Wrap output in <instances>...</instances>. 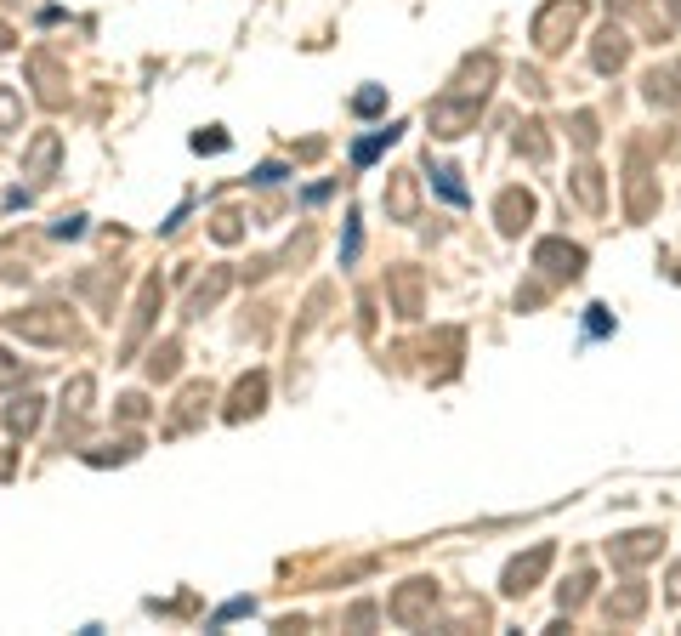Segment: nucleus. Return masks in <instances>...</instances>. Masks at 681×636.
<instances>
[{"label": "nucleus", "mask_w": 681, "mask_h": 636, "mask_svg": "<svg viewBox=\"0 0 681 636\" xmlns=\"http://www.w3.org/2000/svg\"><path fill=\"white\" fill-rule=\"evenodd\" d=\"M91 392H97V387H91V375H74L69 392H63V415H74V421H80V415L91 409Z\"/></svg>", "instance_id": "nucleus-17"}, {"label": "nucleus", "mask_w": 681, "mask_h": 636, "mask_svg": "<svg viewBox=\"0 0 681 636\" xmlns=\"http://www.w3.org/2000/svg\"><path fill=\"white\" fill-rule=\"evenodd\" d=\"M647 591H625V597H608V619H636L642 614Z\"/></svg>", "instance_id": "nucleus-22"}, {"label": "nucleus", "mask_w": 681, "mask_h": 636, "mask_svg": "<svg viewBox=\"0 0 681 636\" xmlns=\"http://www.w3.org/2000/svg\"><path fill=\"white\" fill-rule=\"evenodd\" d=\"M574 194L585 199L591 211H602V177H596L591 165H585V171H574Z\"/></svg>", "instance_id": "nucleus-21"}, {"label": "nucleus", "mask_w": 681, "mask_h": 636, "mask_svg": "<svg viewBox=\"0 0 681 636\" xmlns=\"http://www.w3.org/2000/svg\"><path fill=\"white\" fill-rule=\"evenodd\" d=\"M381 103H386V91H381V86H369V91H358V97H352V108H358V114H375Z\"/></svg>", "instance_id": "nucleus-26"}, {"label": "nucleus", "mask_w": 681, "mask_h": 636, "mask_svg": "<svg viewBox=\"0 0 681 636\" xmlns=\"http://www.w3.org/2000/svg\"><path fill=\"white\" fill-rule=\"evenodd\" d=\"M227 284H233V279H227V267H216V273H210V284H199V290H193V313H205V307H216Z\"/></svg>", "instance_id": "nucleus-19"}, {"label": "nucleus", "mask_w": 681, "mask_h": 636, "mask_svg": "<svg viewBox=\"0 0 681 636\" xmlns=\"http://www.w3.org/2000/svg\"><path fill=\"white\" fill-rule=\"evenodd\" d=\"M670 591H676V597H681V580H676V585H670Z\"/></svg>", "instance_id": "nucleus-31"}, {"label": "nucleus", "mask_w": 681, "mask_h": 636, "mask_svg": "<svg viewBox=\"0 0 681 636\" xmlns=\"http://www.w3.org/2000/svg\"><path fill=\"white\" fill-rule=\"evenodd\" d=\"M608 557L619 568H636V563H647V557H659V534H625L619 546H608Z\"/></svg>", "instance_id": "nucleus-9"}, {"label": "nucleus", "mask_w": 681, "mask_h": 636, "mask_svg": "<svg viewBox=\"0 0 681 636\" xmlns=\"http://www.w3.org/2000/svg\"><path fill=\"white\" fill-rule=\"evenodd\" d=\"M205 404H210V387H205V381H193V387L182 392V404H176V415L165 421V438H176V432H188V426H193V415H199Z\"/></svg>", "instance_id": "nucleus-10"}, {"label": "nucleus", "mask_w": 681, "mask_h": 636, "mask_svg": "<svg viewBox=\"0 0 681 636\" xmlns=\"http://www.w3.org/2000/svg\"><path fill=\"white\" fill-rule=\"evenodd\" d=\"M239 216H216V239H222V245H233V239H239Z\"/></svg>", "instance_id": "nucleus-28"}, {"label": "nucleus", "mask_w": 681, "mask_h": 636, "mask_svg": "<svg viewBox=\"0 0 681 636\" xmlns=\"http://www.w3.org/2000/svg\"><path fill=\"white\" fill-rule=\"evenodd\" d=\"M18 114H23L18 91H6V86H0V131H12V125H18Z\"/></svg>", "instance_id": "nucleus-23"}, {"label": "nucleus", "mask_w": 681, "mask_h": 636, "mask_svg": "<svg viewBox=\"0 0 681 636\" xmlns=\"http://www.w3.org/2000/svg\"><path fill=\"white\" fill-rule=\"evenodd\" d=\"M35 426H40V398L35 392H29V398H12V409H6V432H12V438H29Z\"/></svg>", "instance_id": "nucleus-11"}, {"label": "nucleus", "mask_w": 681, "mask_h": 636, "mask_svg": "<svg viewBox=\"0 0 681 636\" xmlns=\"http://www.w3.org/2000/svg\"><path fill=\"white\" fill-rule=\"evenodd\" d=\"M6 330L35 341V347H69L74 318H69V307H18V313H6Z\"/></svg>", "instance_id": "nucleus-1"}, {"label": "nucleus", "mask_w": 681, "mask_h": 636, "mask_svg": "<svg viewBox=\"0 0 681 636\" xmlns=\"http://www.w3.org/2000/svg\"><path fill=\"white\" fill-rule=\"evenodd\" d=\"M432 602H437L432 580H409L398 597H392V619H398V625H426V619H432Z\"/></svg>", "instance_id": "nucleus-5"}, {"label": "nucleus", "mask_w": 681, "mask_h": 636, "mask_svg": "<svg viewBox=\"0 0 681 636\" xmlns=\"http://www.w3.org/2000/svg\"><path fill=\"white\" fill-rule=\"evenodd\" d=\"M23 375H29V370H23V358H12V353H0V387H18Z\"/></svg>", "instance_id": "nucleus-24"}, {"label": "nucleus", "mask_w": 681, "mask_h": 636, "mask_svg": "<svg viewBox=\"0 0 681 636\" xmlns=\"http://www.w3.org/2000/svg\"><path fill=\"white\" fill-rule=\"evenodd\" d=\"M262 404H267V375L256 370V375H245V381L233 387V404H227V421H245V415H262Z\"/></svg>", "instance_id": "nucleus-8"}, {"label": "nucleus", "mask_w": 681, "mask_h": 636, "mask_svg": "<svg viewBox=\"0 0 681 636\" xmlns=\"http://www.w3.org/2000/svg\"><path fill=\"white\" fill-rule=\"evenodd\" d=\"M120 415H125V421H142V415H148V404H142V398H120Z\"/></svg>", "instance_id": "nucleus-29"}, {"label": "nucleus", "mask_w": 681, "mask_h": 636, "mask_svg": "<svg viewBox=\"0 0 681 636\" xmlns=\"http://www.w3.org/2000/svg\"><path fill=\"white\" fill-rule=\"evenodd\" d=\"M477 108H483L477 91H443V97H432L426 120H432L437 137H466V131L477 125Z\"/></svg>", "instance_id": "nucleus-2"}, {"label": "nucleus", "mask_w": 681, "mask_h": 636, "mask_svg": "<svg viewBox=\"0 0 681 636\" xmlns=\"http://www.w3.org/2000/svg\"><path fill=\"white\" fill-rule=\"evenodd\" d=\"M6 46H18V35H12V29H6V23H0V52H6Z\"/></svg>", "instance_id": "nucleus-30"}, {"label": "nucleus", "mask_w": 681, "mask_h": 636, "mask_svg": "<svg viewBox=\"0 0 681 636\" xmlns=\"http://www.w3.org/2000/svg\"><path fill=\"white\" fill-rule=\"evenodd\" d=\"M386 205H392V216H398V222H415V177H409V171H403V177H392Z\"/></svg>", "instance_id": "nucleus-15"}, {"label": "nucleus", "mask_w": 681, "mask_h": 636, "mask_svg": "<svg viewBox=\"0 0 681 636\" xmlns=\"http://www.w3.org/2000/svg\"><path fill=\"white\" fill-rule=\"evenodd\" d=\"M517 148H523L528 159H551V137H545V125L540 120L517 125Z\"/></svg>", "instance_id": "nucleus-16"}, {"label": "nucleus", "mask_w": 681, "mask_h": 636, "mask_svg": "<svg viewBox=\"0 0 681 636\" xmlns=\"http://www.w3.org/2000/svg\"><path fill=\"white\" fill-rule=\"evenodd\" d=\"M528 216H534V199H528L523 188H506V194H500V228L517 233V228L528 222Z\"/></svg>", "instance_id": "nucleus-13"}, {"label": "nucleus", "mask_w": 681, "mask_h": 636, "mask_svg": "<svg viewBox=\"0 0 681 636\" xmlns=\"http://www.w3.org/2000/svg\"><path fill=\"white\" fill-rule=\"evenodd\" d=\"M551 557H557V546H534L528 557H517V563L506 568V597H523V591H534V585L545 580Z\"/></svg>", "instance_id": "nucleus-6"}, {"label": "nucleus", "mask_w": 681, "mask_h": 636, "mask_svg": "<svg viewBox=\"0 0 681 636\" xmlns=\"http://www.w3.org/2000/svg\"><path fill=\"white\" fill-rule=\"evenodd\" d=\"M57 159H63V137H57V131H40L35 137V148H29V165H23V177L35 182H52L57 177Z\"/></svg>", "instance_id": "nucleus-7"}, {"label": "nucleus", "mask_w": 681, "mask_h": 636, "mask_svg": "<svg viewBox=\"0 0 681 636\" xmlns=\"http://www.w3.org/2000/svg\"><path fill=\"white\" fill-rule=\"evenodd\" d=\"M534 267H545L551 279H579V273H585V250L562 245V239H540V245H534Z\"/></svg>", "instance_id": "nucleus-4"}, {"label": "nucleus", "mask_w": 681, "mask_h": 636, "mask_svg": "<svg viewBox=\"0 0 681 636\" xmlns=\"http://www.w3.org/2000/svg\"><path fill=\"white\" fill-rule=\"evenodd\" d=\"M625 52H630V40L619 35V29H602V35H596V69H602V74L619 69V63H625Z\"/></svg>", "instance_id": "nucleus-14"}, {"label": "nucleus", "mask_w": 681, "mask_h": 636, "mask_svg": "<svg viewBox=\"0 0 681 636\" xmlns=\"http://www.w3.org/2000/svg\"><path fill=\"white\" fill-rule=\"evenodd\" d=\"M222 148H227V137H222V131H216V125L193 137V154H222Z\"/></svg>", "instance_id": "nucleus-25"}, {"label": "nucleus", "mask_w": 681, "mask_h": 636, "mask_svg": "<svg viewBox=\"0 0 681 636\" xmlns=\"http://www.w3.org/2000/svg\"><path fill=\"white\" fill-rule=\"evenodd\" d=\"M585 18V0H545V12L534 18V40H540V52H562L568 35L579 29Z\"/></svg>", "instance_id": "nucleus-3"}, {"label": "nucleus", "mask_w": 681, "mask_h": 636, "mask_svg": "<svg viewBox=\"0 0 681 636\" xmlns=\"http://www.w3.org/2000/svg\"><path fill=\"white\" fill-rule=\"evenodd\" d=\"M398 131H403V125H386V131H375V137H364V142H358V148H352V159H358V165H369V159H375V154H381V148H386V142H398Z\"/></svg>", "instance_id": "nucleus-20"}, {"label": "nucleus", "mask_w": 681, "mask_h": 636, "mask_svg": "<svg viewBox=\"0 0 681 636\" xmlns=\"http://www.w3.org/2000/svg\"><path fill=\"white\" fill-rule=\"evenodd\" d=\"M176 364H182V347H176V341H165V347H154V358H148V375H154V381H171Z\"/></svg>", "instance_id": "nucleus-18"}, {"label": "nucleus", "mask_w": 681, "mask_h": 636, "mask_svg": "<svg viewBox=\"0 0 681 636\" xmlns=\"http://www.w3.org/2000/svg\"><path fill=\"white\" fill-rule=\"evenodd\" d=\"M647 97H653V103H664V108H670V103H681V57H676V63H670V69H653V74H647Z\"/></svg>", "instance_id": "nucleus-12"}, {"label": "nucleus", "mask_w": 681, "mask_h": 636, "mask_svg": "<svg viewBox=\"0 0 681 636\" xmlns=\"http://www.w3.org/2000/svg\"><path fill=\"white\" fill-rule=\"evenodd\" d=\"M80 228H86V216H57V239H80Z\"/></svg>", "instance_id": "nucleus-27"}]
</instances>
